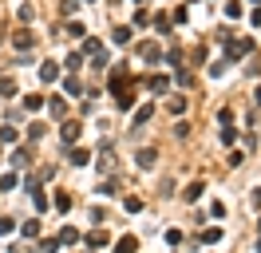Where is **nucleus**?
<instances>
[{
  "mask_svg": "<svg viewBox=\"0 0 261 253\" xmlns=\"http://www.w3.org/2000/svg\"><path fill=\"white\" fill-rule=\"evenodd\" d=\"M79 131H83V127H79L75 119H63V123H59V139H63V143H79Z\"/></svg>",
  "mask_w": 261,
  "mask_h": 253,
  "instance_id": "1",
  "label": "nucleus"
},
{
  "mask_svg": "<svg viewBox=\"0 0 261 253\" xmlns=\"http://www.w3.org/2000/svg\"><path fill=\"white\" fill-rule=\"evenodd\" d=\"M32 44H36V36H32L28 28H20V32L12 36V48H16V51H28V48H32Z\"/></svg>",
  "mask_w": 261,
  "mask_h": 253,
  "instance_id": "2",
  "label": "nucleus"
},
{
  "mask_svg": "<svg viewBox=\"0 0 261 253\" xmlns=\"http://www.w3.org/2000/svg\"><path fill=\"white\" fill-rule=\"evenodd\" d=\"M250 48H254L250 40H238V44H230V48H226V63H234V59H242V55H246Z\"/></svg>",
  "mask_w": 261,
  "mask_h": 253,
  "instance_id": "3",
  "label": "nucleus"
},
{
  "mask_svg": "<svg viewBox=\"0 0 261 253\" xmlns=\"http://www.w3.org/2000/svg\"><path fill=\"white\" fill-rule=\"evenodd\" d=\"M111 91H115V95L127 91V67H115V71H111Z\"/></svg>",
  "mask_w": 261,
  "mask_h": 253,
  "instance_id": "4",
  "label": "nucleus"
},
{
  "mask_svg": "<svg viewBox=\"0 0 261 253\" xmlns=\"http://www.w3.org/2000/svg\"><path fill=\"white\" fill-rule=\"evenodd\" d=\"M83 242H87V250H103V246L111 242V238H107V230H91V234H87Z\"/></svg>",
  "mask_w": 261,
  "mask_h": 253,
  "instance_id": "5",
  "label": "nucleus"
},
{
  "mask_svg": "<svg viewBox=\"0 0 261 253\" xmlns=\"http://www.w3.org/2000/svg\"><path fill=\"white\" fill-rule=\"evenodd\" d=\"M115 253H139V238H131V234L119 238V242H115Z\"/></svg>",
  "mask_w": 261,
  "mask_h": 253,
  "instance_id": "6",
  "label": "nucleus"
},
{
  "mask_svg": "<svg viewBox=\"0 0 261 253\" xmlns=\"http://www.w3.org/2000/svg\"><path fill=\"white\" fill-rule=\"evenodd\" d=\"M155 158H158V151H151V147H143V151L135 154V162H139L143 170H151V166H155Z\"/></svg>",
  "mask_w": 261,
  "mask_h": 253,
  "instance_id": "7",
  "label": "nucleus"
},
{
  "mask_svg": "<svg viewBox=\"0 0 261 253\" xmlns=\"http://www.w3.org/2000/svg\"><path fill=\"white\" fill-rule=\"evenodd\" d=\"M75 242H79V230L75 226H63L59 230V246H75Z\"/></svg>",
  "mask_w": 261,
  "mask_h": 253,
  "instance_id": "8",
  "label": "nucleus"
},
{
  "mask_svg": "<svg viewBox=\"0 0 261 253\" xmlns=\"http://www.w3.org/2000/svg\"><path fill=\"white\" fill-rule=\"evenodd\" d=\"M67 158H71V166H87V162H91V154L83 151V147H71V154H67Z\"/></svg>",
  "mask_w": 261,
  "mask_h": 253,
  "instance_id": "9",
  "label": "nucleus"
},
{
  "mask_svg": "<svg viewBox=\"0 0 261 253\" xmlns=\"http://www.w3.org/2000/svg\"><path fill=\"white\" fill-rule=\"evenodd\" d=\"M202 190H206L202 182H190V186L182 190V198H186V202H198V198H202Z\"/></svg>",
  "mask_w": 261,
  "mask_h": 253,
  "instance_id": "10",
  "label": "nucleus"
},
{
  "mask_svg": "<svg viewBox=\"0 0 261 253\" xmlns=\"http://www.w3.org/2000/svg\"><path fill=\"white\" fill-rule=\"evenodd\" d=\"M139 55H143V59H158V44H155V40L139 44Z\"/></svg>",
  "mask_w": 261,
  "mask_h": 253,
  "instance_id": "11",
  "label": "nucleus"
},
{
  "mask_svg": "<svg viewBox=\"0 0 261 253\" xmlns=\"http://www.w3.org/2000/svg\"><path fill=\"white\" fill-rule=\"evenodd\" d=\"M40 79H44V83L59 79V67H55V63H44V67H40Z\"/></svg>",
  "mask_w": 261,
  "mask_h": 253,
  "instance_id": "12",
  "label": "nucleus"
},
{
  "mask_svg": "<svg viewBox=\"0 0 261 253\" xmlns=\"http://www.w3.org/2000/svg\"><path fill=\"white\" fill-rule=\"evenodd\" d=\"M52 206H55V210H71V194H67V190H59V194L52 198Z\"/></svg>",
  "mask_w": 261,
  "mask_h": 253,
  "instance_id": "13",
  "label": "nucleus"
},
{
  "mask_svg": "<svg viewBox=\"0 0 261 253\" xmlns=\"http://www.w3.org/2000/svg\"><path fill=\"white\" fill-rule=\"evenodd\" d=\"M67 36H71V40H83V36H87V28H83L79 20H71V24H67Z\"/></svg>",
  "mask_w": 261,
  "mask_h": 253,
  "instance_id": "14",
  "label": "nucleus"
},
{
  "mask_svg": "<svg viewBox=\"0 0 261 253\" xmlns=\"http://www.w3.org/2000/svg\"><path fill=\"white\" fill-rule=\"evenodd\" d=\"M63 91H67V95H79V91H83V83H79L75 75H67V79H63Z\"/></svg>",
  "mask_w": 261,
  "mask_h": 253,
  "instance_id": "15",
  "label": "nucleus"
},
{
  "mask_svg": "<svg viewBox=\"0 0 261 253\" xmlns=\"http://www.w3.org/2000/svg\"><path fill=\"white\" fill-rule=\"evenodd\" d=\"M151 115H155V107H151V103H147V107H139V111H135V123H139V127H143V123H151Z\"/></svg>",
  "mask_w": 261,
  "mask_h": 253,
  "instance_id": "16",
  "label": "nucleus"
},
{
  "mask_svg": "<svg viewBox=\"0 0 261 253\" xmlns=\"http://www.w3.org/2000/svg\"><path fill=\"white\" fill-rule=\"evenodd\" d=\"M99 194H103V198H115V194H119V182H111V178L99 182Z\"/></svg>",
  "mask_w": 261,
  "mask_h": 253,
  "instance_id": "17",
  "label": "nucleus"
},
{
  "mask_svg": "<svg viewBox=\"0 0 261 253\" xmlns=\"http://www.w3.org/2000/svg\"><path fill=\"white\" fill-rule=\"evenodd\" d=\"M202 242H206V246H214V242H222V230H218V226H210V230H202Z\"/></svg>",
  "mask_w": 261,
  "mask_h": 253,
  "instance_id": "18",
  "label": "nucleus"
},
{
  "mask_svg": "<svg viewBox=\"0 0 261 253\" xmlns=\"http://www.w3.org/2000/svg\"><path fill=\"white\" fill-rule=\"evenodd\" d=\"M147 87H151V91H166V75H151Z\"/></svg>",
  "mask_w": 261,
  "mask_h": 253,
  "instance_id": "19",
  "label": "nucleus"
},
{
  "mask_svg": "<svg viewBox=\"0 0 261 253\" xmlns=\"http://www.w3.org/2000/svg\"><path fill=\"white\" fill-rule=\"evenodd\" d=\"M32 202H36V210H48V194H44V190H32Z\"/></svg>",
  "mask_w": 261,
  "mask_h": 253,
  "instance_id": "20",
  "label": "nucleus"
},
{
  "mask_svg": "<svg viewBox=\"0 0 261 253\" xmlns=\"http://www.w3.org/2000/svg\"><path fill=\"white\" fill-rule=\"evenodd\" d=\"M123 210H127V214H139V210H143V198H123Z\"/></svg>",
  "mask_w": 261,
  "mask_h": 253,
  "instance_id": "21",
  "label": "nucleus"
},
{
  "mask_svg": "<svg viewBox=\"0 0 261 253\" xmlns=\"http://www.w3.org/2000/svg\"><path fill=\"white\" fill-rule=\"evenodd\" d=\"M48 107H52V115H55V119H63V115H67V103H63V99H52Z\"/></svg>",
  "mask_w": 261,
  "mask_h": 253,
  "instance_id": "22",
  "label": "nucleus"
},
{
  "mask_svg": "<svg viewBox=\"0 0 261 253\" xmlns=\"http://www.w3.org/2000/svg\"><path fill=\"white\" fill-rule=\"evenodd\" d=\"M111 40H115V44H127V40H131V28H115Z\"/></svg>",
  "mask_w": 261,
  "mask_h": 253,
  "instance_id": "23",
  "label": "nucleus"
},
{
  "mask_svg": "<svg viewBox=\"0 0 261 253\" xmlns=\"http://www.w3.org/2000/svg\"><path fill=\"white\" fill-rule=\"evenodd\" d=\"M0 95H4V99L16 95V79H0Z\"/></svg>",
  "mask_w": 261,
  "mask_h": 253,
  "instance_id": "24",
  "label": "nucleus"
},
{
  "mask_svg": "<svg viewBox=\"0 0 261 253\" xmlns=\"http://www.w3.org/2000/svg\"><path fill=\"white\" fill-rule=\"evenodd\" d=\"M20 135H16V127H0V143H16Z\"/></svg>",
  "mask_w": 261,
  "mask_h": 253,
  "instance_id": "25",
  "label": "nucleus"
},
{
  "mask_svg": "<svg viewBox=\"0 0 261 253\" xmlns=\"http://www.w3.org/2000/svg\"><path fill=\"white\" fill-rule=\"evenodd\" d=\"M24 107H28V111H40V107H44V95H28Z\"/></svg>",
  "mask_w": 261,
  "mask_h": 253,
  "instance_id": "26",
  "label": "nucleus"
},
{
  "mask_svg": "<svg viewBox=\"0 0 261 253\" xmlns=\"http://www.w3.org/2000/svg\"><path fill=\"white\" fill-rule=\"evenodd\" d=\"M79 67H83V55H67V71H71V75H75V71H79Z\"/></svg>",
  "mask_w": 261,
  "mask_h": 253,
  "instance_id": "27",
  "label": "nucleus"
},
{
  "mask_svg": "<svg viewBox=\"0 0 261 253\" xmlns=\"http://www.w3.org/2000/svg\"><path fill=\"white\" fill-rule=\"evenodd\" d=\"M24 238H40V222H24Z\"/></svg>",
  "mask_w": 261,
  "mask_h": 253,
  "instance_id": "28",
  "label": "nucleus"
},
{
  "mask_svg": "<svg viewBox=\"0 0 261 253\" xmlns=\"http://www.w3.org/2000/svg\"><path fill=\"white\" fill-rule=\"evenodd\" d=\"M75 8H79V0H59V12H63V16H71Z\"/></svg>",
  "mask_w": 261,
  "mask_h": 253,
  "instance_id": "29",
  "label": "nucleus"
},
{
  "mask_svg": "<svg viewBox=\"0 0 261 253\" xmlns=\"http://www.w3.org/2000/svg\"><path fill=\"white\" fill-rule=\"evenodd\" d=\"M12 230H16V222H12V218H0V238H8Z\"/></svg>",
  "mask_w": 261,
  "mask_h": 253,
  "instance_id": "30",
  "label": "nucleus"
},
{
  "mask_svg": "<svg viewBox=\"0 0 261 253\" xmlns=\"http://www.w3.org/2000/svg\"><path fill=\"white\" fill-rule=\"evenodd\" d=\"M170 111H174V115H182V111H186V99H182V95H174V99H170Z\"/></svg>",
  "mask_w": 261,
  "mask_h": 253,
  "instance_id": "31",
  "label": "nucleus"
},
{
  "mask_svg": "<svg viewBox=\"0 0 261 253\" xmlns=\"http://www.w3.org/2000/svg\"><path fill=\"white\" fill-rule=\"evenodd\" d=\"M83 51H91V55H99V51H103V44H99V40H83Z\"/></svg>",
  "mask_w": 261,
  "mask_h": 253,
  "instance_id": "32",
  "label": "nucleus"
},
{
  "mask_svg": "<svg viewBox=\"0 0 261 253\" xmlns=\"http://www.w3.org/2000/svg\"><path fill=\"white\" fill-rule=\"evenodd\" d=\"M226 16H230V20H234V16H242V4H238V0H230V4H226Z\"/></svg>",
  "mask_w": 261,
  "mask_h": 253,
  "instance_id": "33",
  "label": "nucleus"
},
{
  "mask_svg": "<svg viewBox=\"0 0 261 253\" xmlns=\"http://www.w3.org/2000/svg\"><path fill=\"white\" fill-rule=\"evenodd\" d=\"M16 186V174H0V190H12Z\"/></svg>",
  "mask_w": 261,
  "mask_h": 253,
  "instance_id": "34",
  "label": "nucleus"
},
{
  "mask_svg": "<svg viewBox=\"0 0 261 253\" xmlns=\"http://www.w3.org/2000/svg\"><path fill=\"white\" fill-rule=\"evenodd\" d=\"M155 28L158 32H170V16H155Z\"/></svg>",
  "mask_w": 261,
  "mask_h": 253,
  "instance_id": "35",
  "label": "nucleus"
},
{
  "mask_svg": "<svg viewBox=\"0 0 261 253\" xmlns=\"http://www.w3.org/2000/svg\"><path fill=\"white\" fill-rule=\"evenodd\" d=\"M131 103H135V95H131V91H123V95H119V107H123V111H131Z\"/></svg>",
  "mask_w": 261,
  "mask_h": 253,
  "instance_id": "36",
  "label": "nucleus"
},
{
  "mask_svg": "<svg viewBox=\"0 0 261 253\" xmlns=\"http://www.w3.org/2000/svg\"><path fill=\"white\" fill-rule=\"evenodd\" d=\"M28 162V151H12V166H24Z\"/></svg>",
  "mask_w": 261,
  "mask_h": 253,
  "instance_id": "37",
  "label": "nucleus"
},
{
  "mask_svg": "<svg viewBox=\"0 0 261 253\" xmlns=\"http://www.w3.org/2000/svg\"><path fill=\"white\" fill-rule=\"evenodd\" d=\"M254 24H261V8H254Z\"/></svg>",
  "mask_w": 261,
  "mask_h": 253,
  "instance_id": "38",
  "label": "nucleus"
},
{
  "mask_svg": "<svg viewBox=\"0 0 261 253\" xmlns=\"http://www.w3.org/2000/svg\"><path fill=\"white\" fill-rule=\"evenodd\" d=\"M254 103H258V107H261V87H258V91H254Z\"/></svg>",
  "mask_w": 261,
  "mask_h": 253,
  "instance_id": "39",
  "label": "nucleus"
},
{
  "mask_svg": "<svg viewBox=\"0 0 261 253\" xmlns=\"http://www.w3.org/2000/svg\"><path fill=\"white\" fill-rule=\"evenodd\" d=\"M258 230H261V218H258Z\"/></svg>",
  "mask_w": 261,
  "mask_h": 253,
  "instance_id": "40",
  "label": "nucleus"
},
{
  "mask_svg": "<svg viewBox=\"0 0 261 253\" xmlns=\"http://www.w3.org/2000/svg\"><path fill=\"white\" fill-rule=\"evenodd\" d=\"M258 253H261V242H258Z\"/></svg>",
  "mask_w": 261,
  "mask_h": 253,
  "instance_id": "41",
  "label": "nucleus"
}]
</instances>
